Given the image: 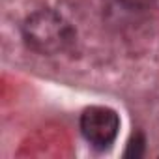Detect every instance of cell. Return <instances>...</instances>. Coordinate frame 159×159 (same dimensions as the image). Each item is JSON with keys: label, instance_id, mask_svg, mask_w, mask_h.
<instances>
[{"label": "cell", "instance_id": "cell-1", "mask_svg": "<svg viewBox=\"0 0 159 159\" xmlns=\"http://www.w3.org/2000/svg\"><path fill=\"white\" fill-rule=\"evenodd\" d=\"M23 34L28 47L41 54L60 52L73 39L71 28L64 23L60 15H56L51 10H39L32 13L25 21Z\"/></svg>", "mask_w": 159, "mask_h": 159}, {"label": "cell", "instance_id": "cell-3", "mask_svg": "<svg viewBox=\"0 0 159 159\" xmlns=\"http://www.w3.org/2000/svg\"><path fill=\"white\" fill-rule=\"evenodd\" d=\"M144 153V135L142 133H137L129 144H127V150H125V157H133V159H139L140 155Z\"/></svg>", "mask_w": 159, "mask_h": 159}, {"label": "cell", "instance_id": "cell-2", "mask_svg": "<svg viewBox=\"0 0 159 159\" xmlns=\"http://www.w3.org/2000/svg\"><path fill=\"white\" fill-rule=\"evenodd\" d=\"M120 127V118L112 109L90 107L81 116V131L96 146H109Z\"/></svg>", "mask_w": 159, "mask_h": 159}, {"label": "cell", "instance_id": "cell-4", "mask_svg": "<svg viewBox=\"0 0 159 159\" xmlns=\"http://www.w3.org/2000/svg\"><path fill=\"white\" fill-rule=\"evenodd\" d=\"M155 2V0H122V4H125L127 8L139 10V8H148Z\"/></svg>", "mask_w": 159, "mask_h": 159}]
</instances>
